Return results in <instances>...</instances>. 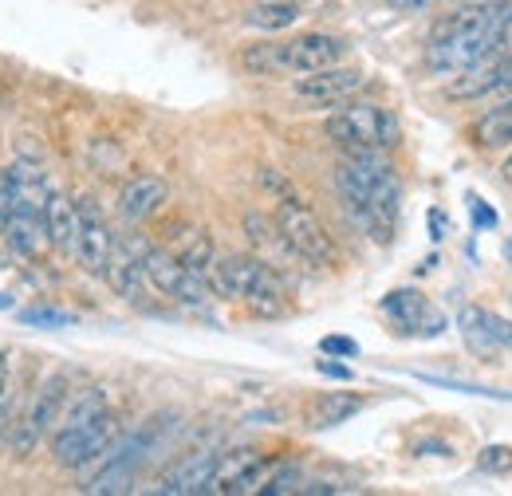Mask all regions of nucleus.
I'll use <instances>...</instances> for the list:
<instances>
[{
  "mask_svg": "<svg viewBox=\"0 0 512 496\" xmlns=\"http://www.w3.org/2000/svg\"><path fill=\"white\" fill-rule=\"evenodd\" d=\"M20 319H24V323H44V327H67V323H71V315L56 308H28V311H20Z\"/></svg>",
  "mask_w": 512,
  "mask_h": 496,
  "instance_id": "nucleus-30",
  "label": "nucleus"
},
{
  "mask_svg": "<svg viewBox=\"0 0 512 496\" xmlns=\"http://www.w3.org/2000/svg\"><path fill=\"white\" fill-rule=\"evenodd\" d=\"M75 205H79V233H75V248H71V256L79 260V268H83V272L103 276L107 256H111V245H115V233L107 229L103 213H99L87 197H79Z\"/></svg>",
  "mask_w": 512,
  "mask_h": 496,
  "instance_id": "nucleus-13",
  "label": "nucleus"
},
{
  "mask_svg": "<svg viewBox=\"0 0 512 496\" xmlns=\"http://www.w3.org/2000/svg\"><path fill=\"white\" fill-rule=\"evenodd\" d=\"M162 434H166V418H154V422H146L138 434L119 437V441L111 445V453L103 457L107 465H103V469L83 485V493H91V496L130 493V489H134L138 469H142V465H146V457L158 449Z\"/></svg>",
  "mask_w": 512,
  "mask_h": 496,
  "instance_id": "nucleus-5",
  "label": "nucleus"
},
{
  "mask_svg": "<svg viewBox=\"0 0 512 496\" xmlns=\"http://www.w3.org/2000/svg\"><path fill=\"white\" fill-rule=\"evenodd\" d=\"M320 351H323V355H343V359H355V355H359V343H355V339H347V335H323Z\"/></svg>",
  "mask_w": 512,
  "mask_h": 496,
  "instance_id": "nucleus-31",
  "label": "nucleus"
},
{
  "mask_svg": "<svg viewBox=\"0 0 512 496\" xmlns=\"http://www.w3.org/2000/svg\"><path fill=\"white\" fill-rule=\"evenodd\" d=\"M166 197H170V186L158 174H134L127 186H123V193H119V213H123V221H130V225L150 221L166 205Z\"/></svg>",
  "mask_w": 512,
  "mask_h": 496,
  "instance_id": "nucleus-16",
  "label": "nucleus"
},
{
  "mask_svg": "<svg viewBox=\"0 0 512 496\" xmlns=\"http://www.w3.org/2000/svg\"><path fill=\"white\" fill-rule=\"evenodd\" d=\"M300 0H256L253 8L245 12V24L256 32H284L300 20Z\"/></svg>",
  "mask_w": 512,
  "mask_h": 496,
  "instance_id": "nucleus-24",
  "label": "nucleus"
},
{
  "mask_svg": "<svg viewBox=\"0 0 512 496\" xmlns=\"http://www.w3.org/2000/svg\"><path fill=\"white\" fill-rule=\"evenodd\" d=\"M367 406L363 394H347V390H327L320 394L312 406H308V426L312 430H331V426H343L351 422L359 410Z\"/></svg>",
  "mask_w": 512,
  "mask_h": 496,
  "instance_id": "nucleus-19",
  "label": "nucleus"
},
{
  "mask_svg": "<svg viewBox=\"0 0 512 496\" xmlns=\"http://www.w3.org/2000/svg\"><path fill=\"white\" fill-rule=\"evenodd\" d=\"M276 229L284 233L288 248L300 256V264H312V268H331L335 264V241L331 233L323 229V221L288 189L276 197V213H272Z\"/></svg>",
  "mask_w": 512,
  "mask_h": 496,
  "instance_id": "nucleus-6",
  "label": "nucleus"
},
{
  "mask_svg": "<svg viewBox=\"0 0 512 496\" xmlns=\"http://www.w3.org/2000/svg\"><path fill=\"white\" fill-rule=\"evenodd\" d=\"M489 335L497 339V347H512V319H501L489 311Z\"/></svg>",
  "mask_w": 512,
  "mask_h": 496,
  "instance_id": "nucleus-34",
  "label": "nucleus"
},
{
  "mask_svg": "<svg viewBox=\"0 0 512 496\" xmlns=\"http://www.w3.org/2000/svg\"><path fill=\"white\" fill-rule=\"evenodd\" d=\"M170 252H174L190 272H197V276L209 284V272H213V264H217V248L209 241V233H201V229H182V233L174 237Z\"/></svg>",
  "mask_w": 512,
  "mask_h": 496,
  "instance_id": "nucleus-22",
  "label": "nucleus"
},
{
  "mask_svg": "<svg viewBox=\"0 0 512 496\" xmlns=\"http://www.w3.org/2000/svg\"><path fill=\"white\" fill-rule=\"evenodd\" d=\"M363 83H367V75H363L359 67L331 63V67L300 75V79L292 83V91H296L300 103H312V107H339V103H347Z\"/></svg>",
  "mask_w": 512,
  "mask_h": 496,
  "instance_id": "nucleus-11",
  "label": "nucleus"
},
{
  "mask_svg": "<svg viewBox=\"0 0 512 496\" xmlns=\"http://www.w3.org/2000/svg\"><path fill=\"white\" fill-rule=\"evenodd\" d=\"M4 233H8V245L16 248L20 256H44V252L52 248L44 213L12 209V213H8V221H4Z\"/></svg>",
  "mask_w": 512,
  "mask_h": 496,
  "instance_id": "nucleus-17",
  "label": "nucleus"
},
{
  "mask_svg": "<svg viewBox=\"0 0 512 496\" xmlns=\"http://www.w3.org/2000/svg\"><path fill=\"white\" fill-rule=\"evenodd\" d=\"M383 311L402 335H418V339H438L449 327L446 315L434 308L418 288H394L383 300Z\"/></svg>",
  "mask_w": 512,
  "mask_h": 496,
  "instance_id": "nucleus-12",
  "label": "nucleus"
},
{
  "mask_svg": "<svg viewBox=\"0 0 512 496\" xmlns=\"http://www.w3.org/2000/svg\"><path fill=\"white\" fill-rule=\"evenodd\" d=\"M142 268H146V280H150V288L158 292V296H166V300H174V304H182V308H209V300H213V288L190 272L170 248H158V245H142Z\"/></svg>",
  "mask_w": 512,
  "mask_h": 496,
  "instance_id": "nucleus-9",
  "label": "nucleus"
},
{
  "mask_svg": "<svg viewBox=\"0 0 512 496\" xmlns=\"http://www.w3.org/2000/svg\"><path fill=\"white\" fill-rule=\"evenodd\" d=\"M347 56V40L331 36V32H304L292 40H276V44H253L241 63L253 75H276V71H292V75H308L331 63H343Z\"/></svg>",
  "mask_w": 512,
  "mask_h": 496,
  "instance_id": "nucleus-3",
  "label": "nucleus"
},
{
  "mask_svg": "<svg viewBox=\"0 0 512 496\" xmlns=\"http://www.w3.org/2000/svg\"><path fill=\"white\" fill-rule=\"evenodd\" d=\"M426 382H434V386H449V390H457V394H481V398H505L512 402V394L505 390H493V386H473V382H453V378H434V374H422Z\"/></svg>",
  "mask_w": 512,
  "mask_h": 496,
  "instance_id": "nucleus-27",
  "label": "nucleus"
},
{
  "mask_svg": "<svg viewBox=\"0 0 512 496\" xmlns=\"http://www.w3.org/2000/svg\"><path fill=\"white\" fill-rule=\"evenodd\" d=\"M103 280L111 284L115 296L123 300H142L146 292V268H142V245L138 241H115L111 245V256H107V268H103Z\"/></svg>",
  "mask_w": 512,
  "mask_h": 496,
  "instance_id": "nucleus-15",
  "label": "nucleus"
},
{
  "mask_svg": "<svg viewBox=\"0 0 512 496\" xmlns=\"http://www.w3.org/2000/svg\"><path fill=\"white\" fill-rule=\"evenodd\" d=\"M12 170V193H16V205L12 209H28V213H44L48 197H52V178L44 174V166L36 162H16L8 166Z\"/></svg>",
  "mask_w": 512,
  "mask_h": 496,
  "instance_id": "nucleus-18",
  "label": "nucleus"
},
{
  "mask_svg": "<svg viewBox=\"0 0 512 496\" xmlns=\"http://www.w3.org/2000/svg\"><path fill=\"white\" fill-rule=\"evenodd\" d=\"M323 134L339 150H394L402 142V123L394 119V111H386L383 103L347 99L327 115Z\"/></svg>",
  "mask_w": 512,
  "mask_h": 496,
  "instance_id": "nucleus-4",
  "label": "nucleus"
},
{
  "mask_svg": "<svg viewBox=\"0 0 512 496\" xmlns=\"http://www.w3.org/2000/svg\"><path fill=\"white\" fill-rule=\"evenodd\" d=\"M394 8H402V12H418V8H430V4H442V0H390Z\"/></svg>",
  "mask_w": 512,
  "mask_h": 496,
  "instance_id": "nucleus-37",
  "label": "nucleus"
},
{
  "mask_svg": "<svg viewBox=\"0 0 512 496\" xmlns=\"http://www.w3.org/2000/svg\"><path fill=\"white\" fill-rule=\"evenodd\" d=\"M316 371L327 374V378H339V382H351L355 374H351V367H343V363H331V359H320L316 363Z\"/></svg>",
  "mask_w": 512,
  "mask_h": 496,
  "instance_id": "nucleus-35",
  "label": "nucleus"
},
{
  "mask_svg": "<svg viewBox=\"0 0 512 496\" xmlns=\"http://www.w3.org/2000/svg\"><path fill=\"white\" fill-rule=\"evenodd\" d=\"M469 209H473V225H477V229H497V225H501L497 209H489L477 193H469Z\"/></svg>",
  "mask_w": 512,
  "mask_h": 496,
  "instance_id": "nucleus-32",
  "label": "nucleus"
},
{
  "mask_svg": "<svg viewBox=\"0 0 512 496\" xmlns=\"http://www.w3.org/2000/svg\"><path fill=\"white\" fill-rule=\"evenodd\" d=\"M300 485H304V469L288 461V465H272V469H268V477H264V485H260V493H264V496L300 493Z\"/></svg>",
  "mask_w": 512,
  "mask_h": 496,
  "instance_id": "nucleus-26",
  "label": "nucleus"
},
{
  "mask_svg": "<svg viewBox=\"0 0 512 496\" xmlns=\"http://www.w3.org/2000/svg\"><path fill=\"white\" fill-rule=\"evenodd\" d=\"M300 4H304V0H300Z\"/></svg>",
  "mask_w": 512,
  "mask_h": 496,
  "instance_id": "nucleus-40",
  "label": "nucleus"
},
{
  "mask_svg": "<svg viewBox=\"0 0 512 496\" xmlns=\"http://www.w3.org/2000/svg\"><path fill=\"white\" fill-rule=\"evenodd\" d=\"M430 237H434V241L446 237V213H442V209H430Z\"/></svg>",
  "mask_w": 512,
  "mask_h": 496,
  "instance_id": "nucleus-36",
  "label": "nucleus"
},
{
  "mask_svg": "<svg viewBox=\"0 0 512 496\" xmlns=\"http://www.w3.org/2000/svg\"><path fill=\"white\" fill-rule=\"evenodd\" d=\"M209 288L217 300H237L249 311L272 319L288 311V284L284 276L249 252H217V264L209 272Z\"/></svg>",
  "mask_w": 512,
  "mask_h": 496,
  "instance_id": "nucleus-2",
  "label": "nucleus"
},
{
  "mask_svg": "<svg viewBox=\"0 0 512 496\" xmlns=\"http://www.w3.org/2000/svg\"><path fill=\"white\" fill-rule=\"evenodd\" d=\"M217 449H197V453H186L182 461H174L162 481L154 485V493L162 496H197L209 493V481H213V469H217Z\"/></svg>",
  "mask_w": 512,
  "mask_h": 496,
  "instance_id": "nucleus-14",
  "label": "nucleus"
},
{
  "mask_svg": "<svg viewBox=\"0 0 512 496\" xmlns=\"http://www.w3.org/2000/svg\"><path fill=\"white\" fill-rule=\"evenodd\" d=\"M501 178H505V182H509V186H512V150H509V158L501 162Z\"/></svg>",
  "mask_w": 512,
  "mask_h": 496,
  "instance_id": "nucleus-38",
  "label": "nucleus"
},
{
  "mask_svg": "<svg viewBox=\"0 0 512 496\" xmlns=\"http://www.w3.org/2000/svg\"><path fill=\"white\" fill-rule=\"evenodd\" d=\"M119 441V418L115 410L99 414L95 422L87 426H75V430H52V457L60 469H71V473H83L91 465H99L111 445Z\"/></svg>",
  "mask_w": 512,
  "mask_h": 496,
  "instance_id": "nucleus-10",
  "label": "nucleus"
},
{
  "mask_svg": "<svg viewBox=\"0 0 512 496\" xmlns=\"http://www.w3.org/2000/svg\"><path fill=\"white\" fill-rule=\"evenodd\" d=\"M335 189L363 237H371L375 245L394 241L402 213V186L394 178V166L386 162V150H343L335 166Z\"/></svg>",
  "mask_w": 512,
  "mask_h": 496,
  "instance_id": "nucleus-1",
  "label": "nucleus"
},
{
  "mask_svg": "<svg viewBox=\"0 0 512 496\" xmlns=\"http://www.w3.org/2000/svg\"><path fill=\"white\" fill-rule=\"evenodd\" d=\"M469 138H473L477 146H485V150L512 146V95H505V103H497V107L485 111L481 119H473Z\"/></svg>",
  "mask_w": 512,
  "mask_h": 496,
  "instance_id": "nucleus-23",
  "label": "nucleus"
},
{
  "mask_svg": "<svg viewBox=\"0 0 512 496\" xmlns=\"http://www.w3.org/2000/svg\"><path fill=\"white\" fill-rule=\"evenodd\" d=\"M485 473H512V449L509 445H489L477 461Z\"/></svg>",
  "mask_w": 512,
  "mask_h": 496,
  "instance_id": "nucleus-28",
  "label": "nucleus"
},
{
  "mask_svg": "<svg viewBox=\"0 0 512 496\" xmlns=\"http://www.w3.org/2000/svg\"><path fill=\"white\" fill-rule=\"evenodd\" d=\"M12 355L0 351V430H8V402H12Z\"/></svg>",
  "mask_w": 512,
  "mask_h": 496,
  "instance_id": "nucleus-29",
  "label": "nucleus"
},
{
  "mask_svg": "<svg viewBox=\"0 0 512 496\" xmlns=\"http://www.w3.org/2000/svg\"><path fill=\"white\" fill-rule=\"evenodd\" d=\"M512 32L505 28H473V32H449V36H430L426 44V67L434 75H457L473 63L509 52Z\"/></svg>",
  "mask_w": 512,
  "mask_h": 496,
  "instance_id": "nucleus-7",
  "label": "nucleus"
},
{
  "mask_svg": "<svg viewBox=\"0 0 512 496\" xmlns=\"http://www.w3.org/2000/svg\"><path fill=\"white\" fill-rule=\"evenodd\" d=\"M44 221H48L52 248L71 252V248H75V233H79V205H75L67 193L52 189V197H48V205H44Z\"/></svg>",
  "mask_w": 512,
  "mask_h": 496,
  "instance_id": "nucleus-21",
  "label": "nucleus"
},
{
  "mask_svg": "<svg viewBox=\"0 0 512 496\" xmlns=\"http://www.w3.org/2000/svg\"><path fill=\"white\" fill-rule=\"evenodd\" d=\"M245 233H249V241H253L256 248H260V260L264 264H272L276 272L288 264V260H300L292 248H288V241H284V233L276 229V221L272 217H260V213H249L245 217ZM284 276V272H280Z\"/></svg>",
  "mask_w": 512,
  "mask_h": 496,
  "instance_id": "nucleus-20",
  "label": "nucleus"
},
{
  "mask_svg": "<svg viewBox=\"0 0 512 496\" xmlns=\"http://www.w3.org/2000/svg\"><path fill=\"white\" fill-rule=\"evenodd\" d=\"M12 205H16V193H12V170H0V229H4L8 213H12Z\"/></svg>",
  "mask_w": 512,
  "mask_h": 496,
  "instance_id": "nucleus-33",
  "label": "nucleus"
},
{
  "mask_svg": "<svg viewBox=\"0 0 512 496\" xmlns=\"http://www.w3.org/2000/svg\"><path fill=\"white\" fill-rule=\"evenodd\" d=\"M457 327H461L465 343H469L477 355H497V351H501V347H497V339L489 335V311L485 308L465 304V308L457 311Z\"/></svg>",
  "mask_w": 512,
  "mask_h": 496,
  "instance_id": "nucleus-25",
  "label": "nucleus"
},
{
  "mask_svg": "<svg viewBox=\"0 0 512 496\" xmlns=\"http://www.w3.org/2000/svg\"><path fill=\"white\" fill-rule=\"evenodd\" d=\"M505 260H509V264H512V237H509V241H505Z\"/></svg>",
  "mask_w": 512,
  "mask_h": 496,
  "instance_id": "nucleus-39",
  "label": "nucleus"
},
{
  "mask_svg": "<svg viewBox=\"0 0 512 496\" xmlns=\"http://www.w3.org/2000/svg\"><path fill=\"white\" fill-rule=\"evenodd\" d=\"M67 398H71V382H67L64 371L48 374L36 390H32V398H28V406H24V414L8 426V441H12V449L16 453H32L44 434H52L56 430V422H60V414H64Z\"/></svg>",
  "mask_w": 512,
  "mask_h": 496,
  "instance_id": "nucleus-8",
  "label": "nucleus"
}]
</instances>
